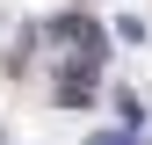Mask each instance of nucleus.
Masks as SVG:
<instances>
[{
	"label": "nucleus",
	"mask_w": 152,
	"mask_h": 145,
	"mask_svg": "<svg viewBox=\"0 0 152 145\" xmlns=\"http://www.w3.org/2000/svg\"><path fill=\"white\" fill-rule=\"evenodd\" d=\"M94 65H102V58H80V51H72V58L58 65V80H51V94H58L65 109H87L94 102Z\"/></svg>",
	"instance_id": "1"
},
{
	"label": "nucleus",
	"mask_w": 152,
	"mask_h": 145,
	"mask_svg": "<svg viewBox=\"0 0 152 145\" xmlns=\"http://www.w3.org/2000/svg\"><path fill=\"white\" fill-rule=\"evenodd\" d=\"M51 36H65L80 58H102V29H94L87 15H58V22H51Z\"/></svg>",
	"instance_id": "2"
},
{
	"label": "nucleus",
	"mask_w": 152,
	"mask_h": 145,
	"mask_svg": "<svg viewBox=\"0 0 152 145\" xmlns=\"http://www.w3.org/2000/svg\"><path fill=\"white\" fill-rule=\"evenodd\" d=\"M94 145H130V138H123V131H102V138H94Z\"/></svg>",
	"instance_id": "3"
}]
</instances>
